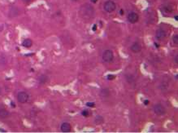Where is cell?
Wrapping results in <instances>:
<instances>
[{
    "mask_svg": "<svg viewBox=\"0 0 178 133\" xmlns=\"http://www.w3.org/2000/svg\"><path fill=\"white\" fill-rule=\"evenodd\" d=\"M154 111L158 115H162L165 113V109L161 105H155L154 107Z\"/></svg>",
    "mask_w": 178,
    "mask_h": 133,
    "instance_id": "4",
    "label": "cell"
},
{
    "mask_svg": "<svg viewBox=\"0 0 178 133\" xmlns=\"http://www.w3.org/2000/svg\"><path fill=\"white\" fill-rule=\"evenodd\" d=\"M61 131L63 132H71V126L69 123H64L61 125Z\"/></svg>",
    "mask_w": 178,
    "mask_h": 133,
    "instance_id": "6",
    "label": "cell"
},
{
    "mask_svg": "<svg viewBox=\"0 0 178 133\" xmlns=\"http://www.w3.org/2000/svg\"><path fill=\"white\" fill-rule=\"evenodd\" d=\"M175 19H176L177 21H178V16H175Z\"/></svg>",
    "mask_w": 178,
    "mask_h": 133,
    "instance_id": "23",
    "label": "cell"
},
{
    "mask_svg": "<svg viewBox=\"0 0 178 133\" xmlns=\"http://www.w3.org/2000/svg\"><path fill=\"white\" fill-rule=\"evenodd\" d=\"M109 95V91L107 89H103V90L101 91V96L102 97H107Z\"/></svg>",
    "mask_w": 178,
    "mask_h": 133,
    "instance_id": "12",
    "label": "cell"
},
{
    "mask_svg": "<svg viewBox=\"0 0 178 133\" xmlns=\"http://www.w3.org/2000/svg\"><path fill=\"white\" fill-rule=\"evenodd\" d=\"M17 99H18L19 102L25 103V102H27L28 100V95L24 91H21V92H20L18 94V96H17Z\"/></svg>",
    "mask_w": 178,
    "mask_h": 133,
    "instance_id": "3",
    "label": "cell"
},
{
    "mask_svg": "<svg viewBox=\"0 0 178 133\" xmlns=\"http://www.w3.org/2000/svg\"><path fill=\"white\" fill-rule=\"evenodd\" d=\"M173 43H175V44H177L178 43V35L177 34H175V35L173 36Z\"/></svg>",
    "mask_w": 178,
    "mask_h": 133,
    "instance_id": "13",
    "label": "cell"
},
{
    "mask_svg": "<svg viewBox=\"0 0 178 133\" xmlns=\"http://www.w3.org/2000/svg\"><path fill=\"white\" fill-rule=\"evenodd\" d=\"M113 52L111 50H106L102 54V59L106 62H110L113 60Z\"/></svg>",
    "mask_w": 178,
    "mask_h": 133,
    "instance_id": "1",
    "label": "cell"
},
{
    "mask_svg": "<svg viewBox=\"0 0 178 133\" xmlns=\"http://www.w3.org/2000/svg\"><path fill=\"white\" fill-rule=\"evenodd\" d=\"M178 56H177H177L176 57H175V62H176L177 63H177H178Z\"/></svg>",
    "mask_w": 178,
    "mask_h": 133,
    "instance_id": "19",
    "label": "cell"
},
{
    "mask_svg": "<svg viewBox=\"0 0 178 133\" xmlns=\"http://www.w3.org/2000/svg\"><path fill=\"white\" fill-rule=\"evenodd\" d=\"M82 115L83 116H85V117H87L88 115H89V112H88V110H84L82 112Z\"/></svg>",
    "mask_w": 178,
    "mask_h": 133,
    "instance_id": "15",
    "label": "cell"
},
{
    "mask_svg": "<svg viewBox=\"0 0 178 133\" xmlns=\"http://www.w3.org/2000/svg\"><path fill=\"white\" fill-rule=\"evenodd\" d=\"M116 9V4L112 1H107L104 4V10L107 12H111Z\"/></svg>",
    "mask_w": 178,
    "mask_h": 133,
    "instance_id": "2",
    "label": "cell"
},
{
    "mask_svg": "<svg viewBox=\"0 0 178 133\" xmlns=\"http://www.w3.org/2000/svg\"><path fill=\"white\" fill-rule=\"evenodd\" d=\"M93 30H94H94H96V25H94V27H93Z\"/></svg>",
    "mask_w": 178,
    "mask_h": 133,
    "instance_id": "20",
    "label": "cell"
},
{
    "mask_svg": "<svg viewBox=\"0 0 178 133\" xmlns=\"http://www.w3.org/2000/svg\"><path fill=\"white\" fill-rule=\"evenodd\" d=\"M7 116H8V112L6 110V109H0V118H5Z\"/></svg>",
    "mask_w": 178,
    "mask_h": 133,
    "instance_id": "10",
    "label": "cell"
},
{
    "mask_svg": "<svg viewBox=\"0 0 178 133\" xmlns=\"http://www.w3.org/2000/svg\"><path fill=\"white\" fill-rule=\"evenodd\" d=\"M164 37H165V31L164 30H162V29H159V30H157L156 39H158L159 40H162Z\"/></svg>",
    "mask_w": 178,
    "mask_h": 133,
    "instance_id": "7",
    "label": "cell"
},
{
    "mask_svg": "<svg viewBox=\"0 0 178 133\" xmlns=\"http://www.w3.org/2000/svg\"><path fill=\"white\" fill-rule=\"evenodd\" d=\"M149 104V100H144V105H147Z\"/></svg>",
    "mask_w": 178,
    "mask_h": 133,
    "instance_id": "18",
    "label": "cell"
},
{
    "mask_svg": "<svg viewBox=\"0 0 178 133\" xmlns=\"http://www.w3.org/2000/svg\"><path fill=\"white\" fill-rule=\"evenodd\" d=\"M141 49H142V47H141V46H140L139 43H133V44L132 45V47H131V50L133 51V52H135V53L139 52V51H141Z\"/></svg>",
    "mask_w": 178,
    "mask_h": 133,
    "instance_id": "8",
    "label": "cell"
},
{
    "mask_svg": "<svg viewBox=\"0 0 178 133\" xmlns=\"http://www.w3.org/2000/svg\"><path fill=\"white\" fill-rule=\"evenodd\" d=\"M96 1H97V0H93V2H95Z\"/></svg>",
    "mask_w": 178,
    "mask_h": 133,
    "instance_id": "25",
    "label": "cell"
},
{
    "mask_svg": "<svg viewBox=\"0 0 178 133\" xmlns=\"http://www.w3.org/2000/svg\"><path fill=\"white\" fill-rule=\"evenodd\" d=\"M102 117H99V116H98L97 117V118H96V122L98 123V122H99V123H102Z\"/></svg>",
    "mask_w": 178,
    "mask_h": 133,
    "instance_id": "14",
    "label": "cell"
},
{
    "mask_svg": "<svg viewBox=\"0 0 178 133\" xmlns=\"http://www.w3.org/2000/svg\"><path fill=\"white\" fill-rule=\"evenodd\" d=\"M128 20L130 23H136L138 21V16L137 13L135 12H131L128 15Z\"/></svg>",
    "mask_w": 178,
    "mask_h": 133,
    "instance_id": "5",
    "label": "cell"
},
{
    "mask_svg": "<svg viewBox=\"0 0 178 133\" xmlns=\"http://www.w3.org/2000/svg\"><path fill=\"white\" fill-rule=\"evenodd\" d=\"M86 105L89 106V107H94V102H88L86 104Z\"/></svg>",
    "mask_w": 178,
    "mask_h": 133,
    "instance_id": "16",
    "label": "cell"
},
{
    "mask_svg": "<svg viewBox=\"0 0 178 133\" xmlns=\"http://www.w3.org/2000/svg\"><path fill=\"white\" fill-rule=\"evenodd\" d=\"M123 14H124L123 13V10H120V15H123Z\"/></svg>",
    "mask_w": 178,
    "mask_h": 133,
    "instance_id": "22",
    "label": "cell"
},
{
    "mask_svg": "<svg viewBox=\"0 0 178 133\" xmlns=\"http://www.w3.org/2000/svg\"><path fill=\"white\" fill-rule=\"evenodd\" d=\"M47 81V77L46 76V75H42V76L39 78L40 83H42V84H43V83H45Z\"/></svg>",
    "mask_w": 178,
    "mask_h": 133,
    "instance_id": "11",
    "label": "cell"
},
{
    "mask_svg": "<svg viewBox=\"0 0 178 133\" xmlns=\"http://www.w3.org/2000/svg\"><path fill=\"white\" fill-rule=\"evenodd\" d=\"M0 93H1V88H0Z\"/></svg>",
    "mask_w": 178,
    "mask_h": 133,
    "instance_id": "26",
    "label": "cell"
},
{
    "mask_svg": "<svg viewBox=\"0 0 178 133\" xmlns=\"http://www.w3.org/2000/svg\"><path fill=\"white\" fill-rule=\"evenodd\" d=\"M74 1H76V0H74Z\"/></svg>",
    "mask_w": 178,
    "mask_h": 133,
    "instance_id": "27",
    "label": "cell"
},
{
    "mask_svg": "<svg viewBox=\"0 0 178 133\" xmlns=\"http://www.w3.org/2000/svg\"><path fill=\"white\" fill-rule=\"evenodd\" d=\"M11 106H12V107H15L16 105H15V104H14L13 102H11Z\"/></svg>",
    "mask_w": 178,
    "mask_h": 133,
    "instance_id": "21",
    "label": "cell"
},
{
    "mask_svg": "<svg viewBox=\"0 0 178 133\" xmlns=\"http://www.w3.org/2000/svg\"><path fill=\"white\" fill-rule=\"evenodd\" d=\"M24 1H25V2H30L31 0H24Z\"/></svg>",
    "mask_w": 178,
    "mask_h": 133,
    "instance_id": "24",
    "label": "cell"
},
{
    "mask_svg": "<svg viewBox=\"0 0 178 133\" xmlns=\"http://www.w3.org/2000/svg\"><path fill=\"white\" fill-rule=\"evenodd\" d=\"M22 44H23V46H24L25 47L29 48V47H31V46L33 45V42L31 41L29 39H25L24 42H23Z\"/></svg>",
    "mask_w": 178,
    "mask_h": 133,
    "instance_id": "9",
    "label": "cell"
},
{
    "mask_svg": "<svg viewBox=\"0 0 178 133\" xmlns=\"http://www.w3.org/2000/svg\"><path fill=\"white\" fill-rule=\"evenodd\" d=\"M107 79H108L109 80H112V79H115V76H114V75L109 74L108 76H107Z\"/></svg>",
    "mask_w": 178,
    "mask_h": 133,
    "instance_id": "17",
    "label": "cell"
}]
</instances>
